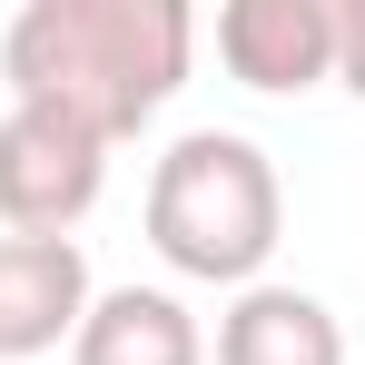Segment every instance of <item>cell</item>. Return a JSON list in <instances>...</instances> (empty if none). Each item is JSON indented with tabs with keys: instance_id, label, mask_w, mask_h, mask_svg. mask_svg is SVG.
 <instances>
[{
	"instance_id": "6da1fadb",
	"label": "cell",
	"mask_w": 365,
	"mask_h": 365,
	"mask_svg": "<svg viewBox=\"0 0 365 365\" xmlns=\"http://www.w3.org/2000/svg\"><path fill=\"white\" fill-rule=\"evenodd\" d=\"M197 10L187 0H30L0 30V79L20 109H60L109 148L138 138L187 89Z\"/></svg>"
},
{
	"instance_id": "7a4b0ae2",
	"label": "cell",
	"mask_w": 365,
	"mask_h": 365,
	"mask_svg": "<svg viewBox=\"0 0 365 365\" xmlns=\"http://www.w3.org/2000/svg\"><path fill=\"white\" fill-rule=\"evenodd\" d=\"M287 237L277 158L237 128H187L148 168V247L197 287H257Z\"/></svg>"
},
{
	"instance_id": "3957f363",
	"label": "cell",
	"mask_w": 365,
	"mask_h": 365,
	"mask_svg": "<svg viewBox=\"0 0 365 365\" xmlns=\"http://www.w3.org/2000/svg\"><path fill=\"white\" fill-rule=\"evenodd\" d=\"M109 187V138L60 109H0V237H69Z\"/></svg>"
},
{
	"instance_id": "277c9868",
	"label": "cell",
	"mask_w": 365,
	"mask_h": 365,
	"mask_svg": "<svg viewBox=\"0 0 365 365\" xmlns=\"http://www.w3.org/2000/svg\"><path fill=\"white\" fill-rule=\"evenodd\" d=\"M217 60L257 99H306L336 79V10L326 0H227L217 10Z\"/></svg>"
},
{
	"instance_id": "5b68a950",
	"label": "cell",
	"mask_w": 365,
	"mask_h": 365,
	"mask_svg": "<svg viewBox=\"0 0 365 365\" xmlns=\"http://www.w3.org/2000/svg\"><path fill=\"white\" fill-rule=\"evenodd\" d=\"M89 297L99 287H89L79 237H0V365L69 346Z\"/></svg>"
},
{
	"instance_id": "8992f818",
	"label": "cell",
	"mask_w": 365,
	"mask_h": 365,
	"mask_svg": "<svg viewBox=\"0 0 365 365\" xmlns=\"http://www.w3.org/2000/svg\"><path fill=\"white\" fill-rule=\"evenodd\" d=\"M217 365H346V326H336L326 297L257 277L217 316Z\"/></svg>"
},
{
	"instance_id": "52a82bcc",
	"label": "cell",
	"mask_w": 365,
	"mask_h": 365,
	"mask_svg": "<svg viewBox=\"0 0 365 365\" xmlns=\"http://www.w3.org/2000/svg\"><path fill=\"white\" fill-rule=\"evenodd\" d=\"M69 365H207V336L168 287H109L79 316Z\"/></svg>"
},
{
	"instance_id": "ba28073f",
	"label": "cell",
	"mask_w": 365,
	"mask_h": 365,
	"mask_svg": "<svg viewBox=\"0 0 365 365\" xmlns=\"http://www.w3.org/2000/svg\"><path fill=\"white\" fill-rule=\"evenodd\" d=\"M336 10V89L365 99V0H326Z\"/></svg>"
}]
</instances>
